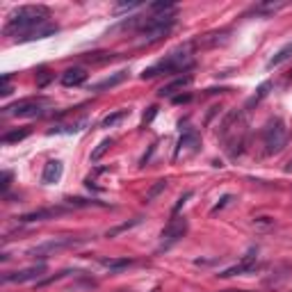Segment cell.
<instances>
[{"label":"cell","mask_w":292,"mask_h":292,"mask_svg":"<svg viewBox=\"0 0 292 292\" xmlns=\"http://www.w3.org/2000/svg\"><path fill=\"white\" fill-rule=\"evenodd\" d=\"M285 171H292V160H290V162L285 164Z\"/></svg>","instance_id":"cell-34"},{"label":"cell","mask_w":292,"mask_h":292,"mask_svg":"<svg viewBox=\"0 0 292 292\" xmlns=\"http://www.w3.org/2000/svg\"><path fill=\"white\" fill-rule=\"evenodd\" d=\"M112 137H108V139H103V142H99V146H96L94 151H91V162H99L101 158H103L105 153H108V149L112 146Z\"/></svg>","instance_id":"cell-23"},{"label":"cell","mask_w":292,"mask_h":292,"mask_svg":"<svg viewBox=\"0 0 292 292\" xmlns=\"http://www.w3.org/2000/svg\"><path fill=\"white\" fill-rule=\"evenodd\" d=\"M10 185H12V171H3V183H0V187H3V194H7Z\"/></svg>","instance_id":"cell-27"},{"label":"cell","mask_w":292,"mask_h":292,"mask_svg":"<svg viewBox=\"0 0 292 292\" xmlns=\"http://www.w3.org/2000/svg\"><path fill=\"white\" fill-rule=\"evenodd\" d=\"M64 213V208H39L32 213H25L19 217L21 224H35V222H46V219H55L57 215Z\"/></svg>","instance_id":"cell-10"},{"label":"cell","mask_w":292,"mask_h":292,"mask_svg":"<svg viewBox=\"0 0 292 292\" xmlns=\"http://www.w3.org/2000/svg\"><path fill=\"white\" fill-rule=\"evenodd\" d=\"M226 292H244V290H226Z\"/></svg>","instance_id":"cell-36"},{"label":"cell","mask_w":292,"mask_h":292,"mask_svg":"<svg viewBox=\"0 0 292 292\" xmlns=\"http://www.w3.org/2000/svg\"><path fill=\"white\" fill-rule=\"evenodd\" d=\"M151 292H160V285H155V287H153V290H151Z\"/></svg>","instance_id":"cell-35"},{"label":"cell","mask_w":292,"mask_h":292,"mask_svg":"<svg viewBox=\"0 0 292 292\" xmlns=\"http://www.w3.org/2000/svg\"><path fill=\"white\" fill-rule=\"evenodd\" d=\"M46 274V265L39 262V265H32V267L19 269V272H7L3 276V283H28V281H39Z\"/></svg>","instance_id":"cell-6"},{"label":"cell","mask_w":292,"mask_h":292,"mask_svg":"<svg viewBox=\"0 0 292 292\" xmlns=\"http://www.w3.org/2000/svg\"><path fill=\"white\" fill-rule=\"evenodd\" d=\"M189 197H192V192H185L183 197L178 199V203H176V206H173V215H178V213H180V208H183L185 203H187V199H189Z\"/></svg>","instance_id":"cell-29"},{"label":"cell","mask_w":292,"mask_h":292,"mask_svg":"<svg viewBox=\"0 0 292 292\" xmlns=\"http://www.w3.org/2000/svg\"><path fill=\"white\" fill-rule=\"evenodd\" d=\"M269 89H272V82H269V80H265V82H262L260 87H258V89H256V94H253L251 99H247V103H244V108H247V110H251L253 105H258V103H260L262 99H265V96L269 94Z\"/></svg>","instance_id":"cell-18"},{"label":"cell","mask_w":292,"mask_h":292,"mask_svg":"<svg viewBox=\"0 0 292 292\" xmlns=\"http://www.w3.org/2000/svg\"><path fill=\"white\" fill-rule=\"evenodd\" d=\"M256 226H262V228H269V226H274V219L272 217H256Z\"/></svg>","instance_id":"cell-30"},{"label":"cell","mask_w":292,"mask_h":292,"mask_svg":"<svg viewBox=\"0 0 292 292\" xmlns=\"http://www.w3.org/2000/svg\"><path fill=\"white\" fill-rule=\"evenodd\" d=\"M283 5H285V3H262V5L253 7L251 14H256V16H269V14H274V12L281 10Z\"/></svg>","instance_id":"cell-20"},{"label":"cell","mask_w":292,"mask_h":292,"mask_svg":"<svg viewBox=\"0 0 292 292\" xmlns=\"http://www.w3.org/2000/svg\"><path fill=\"white\" fill-rule=\"evenodd\" d=\"M133 258H101V265L110 272H121V269H128L133 265Z\"/></svg>","instance_id":"cell-16"},{"label":"cell","mask_w":292,"mask_h":292,"mask_svg":"<svg viewBox=\"0 0 292 292\" xmlns=\"http://www.w3.org/2000/svg\"><path fill=\"white\" fill-rule=\"evenodd\" d=\"M185 233H187V222H185V219H171V222H169V226L164 228L162 235H160V238H162L160 249H169L171 244L178 242Z\"/></svg>","instance_id":"cell-7"},{"label":"cell","mask_w":292,"mask_h":292,"mask_svg":"<svg viewBox=\"0 0 292 292\" xmlns=\"http://www.w3.org/2000/svg\"><path fill=\"white\" fill-rule=\"evenodd\" d=\"M46 105H48L46 99H25L14 105H7L5 114H12V117H41L46 112Z\"/></svg>","instance_id":"cell-4"},{"label":"cell","mask_w":292,"mask_h":292,"mask_svg":"<svg viewBox=\"0 0 292 292\" xmlns=\"http://www.w3.org/2000/svg\"><path fill=\"white\" fill-rule=\"evenodd\" d=\"M287 128L281 119H272L262 130V144H265V155H276L285 149L287 144Z\"/></svg>","instance_id":"cell-3"},{"label":"cell","mask_w":292,"mask_h":292,"mask_svg":"<svg viewBox=\"0 0 292 292\" xmlns=\"http://www.w3.org/2000/svg\"><path fill=\"white\" fill-rule=\"evenodd\" d=\"M28 135H30V128L12 130V133H5L3 137H0V142H3V144H16V142H21V139H25Z\"/></svg>","instance_id":"cell-22"},{"label":"cell","mask_w":292,"mask_h":292,"mask_svg":"<svg viewBox=\"0 0 292 292\" xmlns=\"http://www.w3.org/2000/svg\"><path fill=\"white\" fill-rule=\"evenodd\" d=\"M62 173H64V164L60 160H50L46 162L44 167V173H41V183L44 185H55L62 180Z\"/></svg>","instance_id":"cell-11"},{"label":"cell","mask_w":292,"mask_h":292,"mask_svg":"<svg viewBox=\"0 0 292 292\" xmlns=\"http://www.w3.org/2000/svg\"><path fill=\"white\" fill-rule=\"evenodd\" d=\"M155 114H158V108H155V105H151V108H149V112H144V126H146V124H151V121H153L155 119Z\"/></svg>","instance_id":"cell-28"},{"label":"cell","mask_w":292,"mask_h":292,"mask_svg":"<svg viewBox=\"0 0 292 292\" xmlns=\"http://www.w3.org/2000/svg\"><path fill=\"white\" fill-rule=\"evenodd\" d=\"M48 19H50L48 7H44V5H23V7H19V10H14L10 14L3 32H5L7 37H16V39H19V37L25 35V32H30V30H35V28H39V25L48 23Z\"/></svg>","instance_id":"cell-1"},{"label":"cell","mask_w":292,"mask_h":292,"mask_svg":"<svg viewBox=\"0 0 292 292\" xmlns=\"http://www.w3.org/2000/svg\"><path fill=\"white\" fill-rule=\"evenodd\" d=\"M128 114H130V110H119V112H112V114H108V117L101 121V126H103V128H114V126L121 124Z\"/></svg>","instance_id":"cell-19"},{"label":"cell","mask_w":292,"mask_h":292,"mask_svg":"<svg viewBox=\"0 0 292 292\" xmlns=\"http://www.w3.org/2000/svg\"><path fill=\"white\" fill-rule=\"evenodd\" d=\"M187 66H192V55L187 53V50H173V53H169L164 60H160L158 64H153V66H149V69H144V73H142V78L144 80H151V78H155V75H160V73H178V71H183V69H187Z\"/></svg>","instance_id":"cell-2"},{"label":"cell","mask_w":292,"mask_h":292,"mask_svg":"<svg viewBox=\"0 0 292 292\" xmlns=\"http://www.w3.org/2000/svg\"><path fill=\"white\" fill-rule=\"evenodd\" d=\"M87 71L82 69V66H73V69H66L64 73H62V84L64 87H78V84H82L84 80H87Z\"/></svg>","instance_id":"cell-14"},{"label":"cell","mask_w":292,"mask_h":292,"mask_svg":"<svg viewBox=\"0 0 292 292\" xmlns=\"http://www.w3.org/2000/svg\"><path fill=\"white\" fill-rule=\"evenodd\" d=\"M57 30H60L57 25H53V23H44V25H39V28H35V30H30V32H25V35H21V37H19V41H37V39H46V37L55 35Z\"/></svg>","instance_id":"cell-13"},{"label":"cell","mask_w":292,"mask_h":292,"mask_svg":"<svg viewBox=\"0 0 292 292\" xmlns=\"http://www.w3.org/2000/svg\"><path fill=\"white\" fill-rule=\"evenodd\" d=\"M135 7H139V3H124V5H119L114 12H126V10H135Z\"/></svg>","instance_id":"cell-33"},{"label":"cell","mask_w":292,"mask_h":292,"mask_svg":"<svg viewBox=\"0 0 292 292\" xmlns=\"http://www.w3.org/2000/svg\"><path fill=\"white\" fill-rule=\"evenodd\" d=\"M75 244H78V240H73V238L48 240V242H44V244H39V247L30 249V251H28V256H32V258H48L50 253H57V251H62V249L75 247Z\"/></svg>","instance_id":"cell-5"},{"label":"cell","mask_w":292,"mask_h":292,"mask_svg":"<svg viewBox=\"0 0 292 292\" xmlns=\"http://www.w3.org/2000/svg\"><path fill=\"white\" fill-rule=\"evenodd\" d=\"M292 57V41H287L285 46H281V48L276 50V55H274L272 60L267 62V69H274V66H281L283 62H287Z\"/></svg>","instance_id":"cell-17"},{"label":"cell","mask_w":292,"mask_h":292,"mask_svg":"<svg viewBox=\"0 0 292 292\" xmlns=\"http://www.w3.org/2000/svg\"><path fill=\"white\" fill-rule=\"evenodd\" d=\"M164 189H167V180H155L153 185H151V189L146 194H144V203H151V201H155V199L160 197V194L164 192Z\"/></svg>","instance_id":"cell-21"},{"label":"cell","mask_w":292,"mask_h":292,"mask_svg":"<svg viewBox=\"0 0 292 292\" xmlns=\"http://www.w3.org/2000/svg\"><path fill=\"white\" fill-rule=\"evenodd\" d=\"M199 146H201V139H199V135L194 133V130H185V135L178 139V146H176V153H173V158H178L180 151H192V153H197Z\"/></svg>","instance_id":"cell-12"},{"label":"cell","mask_w":292,"mask_h":292,"mask_svg":"<svg viewBox=\"0 0 292 292\" xmlns=\"http://www.w3.org/2000/svg\"><path fill=\"white\" fill-rule=\"evenodd\" d=\"M171 101L176 105H180V103H189V101H192V96H189V94H178V96H173Z\"/></svg>","instance_id":"cell-32"},{"label":"cell","mask_w":292,"mask_h":292,"mask_svg":"<svg viewBox=\"0 0 292 292\" xmlns=\"http://www.w3.org/2000/svg\"><path fill=\"white\" fill-rule=\"evenodd\" d=\"M256 269H258V262H256V258H253V251H249L238 265H233V267L219 272V276L231 278V276H240V274H251V272H256Z\"/></svg>","instance_id":"cell-8"},{"label":"cell","mask_w":292,"mask_h":292,"mask_svg":"<svg viewBox=\"0 0 292 292\" xmlns=\"http://www.w3.org/2000/svg\"><path fill=\"white\" fill-rule=\"evenodd\" d=\"M151 10H153L155 14H158V12H171V14H173V10H176V7H173V3H153V5H151Z\"/></svg>","instance_id":"cell-26"},{"label":"cell","mask_w":292,"mask_h":292,"mask_svg":"<svg viewBox=\"0 0 292 292\" xmlns=\"http://www.w3.org/2000/svg\"><path fill=\"white\" fill-rule=\"evenodd\" d=\"M228 201H233V197H231V194H226V197L222 199V203H217V206H215V208H213V215H215V213H219V210H222V208H226V206H228Z\"/></svg>","instance_id":"cell-31"},{"label":"cell","mask_w":292,"mask_h":292,"mask_svg":"<svg viewBox=\"0 0 292 292\" xmlns=\"http://www.w3.org/2000/svg\"><path fill=\"white\" fill-rule=\"evenodd\" d=\"M142 222V217H137V219H133V222H128V224H121V226H117V228H110L108 233H105V235H108V238H117V235H119V233H124V231H128V228H133V226H137V224Z\"/></svg>","instance_id":"cell-24"},{"label":"cell","mask_w":292,"mask_h":292,"mask_svg":"<svg viewBox=\"0 0 292 292\" xmlns=\"http://www.w3.org/2000/svg\"><path fill=\"white\" fill-rule=\"evenodd\" d=\"M66 206L69 208H89V206H99L96 201H87V199H73V197H69L66 199Z\"/></svg>","instance_id":"cell-25"},{"label":"cell","mask_w":292,"mask_h":292,"mask_svg":"<svg viewBox=\"0 0 292 292\" xmlns=\"http://www.w3.org/2000/svg\"><path fill=\"white\" fill-rule=\"evenodd\" d=\"M128 78V71H117V73L108 75V78H103L101 82L91 84V91H105V89H112V87H119L124 80Z\"/></svg>","instance_id":"cell-15"},{"label":"cell","mask_w":292,"mask_h":292,"mask_svg":"<svg viewBox=\"0 0 292 292\" xmlns=\"http://www.w3.org/2000/svg\"><path fill=\"white\" fill-rule=\"evenodd\" d=\"M192 75H178V78H173L171 82H167V84H162V87H160L158 89V96L160 99H169V96H178V91H183L185 87H189V84H192Z\"/></svg>","instance_id":"cell-9"}]
</instances>
